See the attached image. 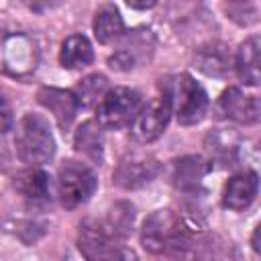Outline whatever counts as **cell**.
<instances>
[{"label":"cell","instance_id":"cell-1","mask_svg":"<svg viewBox=\"0 0 261 261\" xmlns=\"http://www.w3.org/2000/svg\"><path fill=\"white\" fill-rule=\"evenodd\" d=\"M141 243L153 255H177L190 247L192 237L173 210H155L141 226Z\"/></svg>","mask_w":261,"mask_h":261},{"label":"cell","instance_id":"cell-2","mask_svg":"<svg viewBox=\"0 0 261 261\" xmlns=\"http://www.w3.org/2000/svg\"><path fill=\"white\" fill-rule=\"evenodd\" d=\"M163 98L171 106V114L177 116L179 124H196L204 118L208 110V96L204 88L188 73H177L167 77L163 84Z\"/></svg>","mask_w":261,"mask_h":261},{"label":"cell","instance_id":"cell-3","mask_svg":"<svg viewBox=\"0 0 261 261\" xmlns=\"http://www.w3.org/2000/svg\"><path fill=\"white\" fill-rule=\"evenodd\" d=\"M14 145L20 161L29 165H41L53 159L55 155V139L51 135L49 122L39 114H24L16 124Z\"/></svg>","mask_w":261,"mask_h":261},{"label":"cell","instance_id":"cell-4","mask_svg":"<svg viewBox=\"0 0 261 261\" xmlns=\"http://www.w3.org/2000/svg\"><path fill=\"white\" fill-rule=\"evenodd\" d=\"M77 247L86 261H120L124 247L122 237L106 222L86 218L77 230Z\"/></svg>","mask_w":261,"mask_h":261},{"label":"cell","instance_id":"cell-5","mask_svg":"<svg viewBox=\"0 0 261 261\" xmlns=\"http://www.w3.org/2000/svg\"><path fill=\"white\" fill-rule=\"evenodd\" d=\"M39 49L27 33H0V73L24 77L37 69Z\"/></svg>","mask_w":261,"mask_h":261},{"label":"cell","instance_id":"cell-6","mask_svg":"<svg viewBox=\"0 0 261 261\" xmlns=\"http://www.w3.org/2000/svg\"><path fill=\"white\" fill-rule=\"evenodd\" d=\"M96 173L90 165L67 159L57 171V192L65 208H77L86 204L96 192Z\"/></svg>","mask_w":261,"mask_h":261},{"label":"cell","instance_id":"cell-7","mask_svg":"<svg viewBox=\"0 0 261 261\" xmlns=\"http://www.w3.org/2000/svg\"><path fill=\"white\" fill-rule=\"evenodd\" d=\"M141 108H143V104H141L139 92H135L130 88H122V86L112 88L98 102L96 122L102 128L118 130V128L130 126Z\"/></svg>","mask_w":261,"mask_h":261},{"label":"cell","instance_id":"cell-8","mask_svg":"<svg viewBox=\"0 0 261 261\" xmlns=\"http://www.w3.org/2000/svg\"><path fill=\"white\" fill-rule=\"evenodd\" d=\"M159 161L147 153H128L114 169V184L122 190H139L159 175Z\"/></svg>","mask_w":261,"mask_h":261},{"label":"cell","instance_id":"cell-9","mask_svg":"<svg viewBox=\"0 0 261 261\" xmlns=\"http://www.w3.org/2000/svg\"><path fill=\"white\" fill-rule=\"evenodd\" d=\"M169 118H171V106L167 98L163 96L153 98L147 106L139 110L137 118L130 124V135L139 143H153L163 135Z\"/></svg>","mask_w":261,"mask_h":261},{"label":"cell","instance_id":"cell-10","mask_svg":"<svg viewBox=\"0 0 261 261\" xmlns=\"http://www.w3.org/2000/svg\"><path fill=\"white\" fill-rule=\"evenodd\" d=\"M218 112L241 124H253L259 120V102L255 96L245 94L241 88H228L218 98Z\"/></svg>","mask_w":261,"mask_h":261},{"label":"cell","instance_id":"cell-11","mask_svg":"<svg viewBox=\"0 0 261 261\" xmlns=\"http://www.w3.org/2000/svg\"><path fill=\"white\" fill-rule=\"evenodd\" d=\"M37 100H39L41 106H45L53 114V118L57 120V124L63 130L69 128V124L73 122V118L77 114V108H80L73 92L61 90V88H49V86H45V88H41L37 92Z\"/></svg>","mask_w":261,"mask_h":261},{"label":"cell","instance_id":"cell-12","mask_svg":"<svg viewBox=\"0 0 261 261\" xmlns=\"http://www.w3.org/2000/svg\"><path fill=\"white\" fill-rule=\"evenodd\" d=\"M259 190V177L255 171H245V173H237L232 175L222 192V206L226 210H234L241 212L245 208H249L257 196Z\"/></svg>","mask_w":261,"mask_h":261},{"label":"cell","instance_id":"cell-13","mask_svg":"<svg viewBox=\"0 0 261 261\" xmlns=\"http://www.w3.org/2000/svg\"><path fill=\"white\" fill-rule=\"evenodd\" d=\"M212 169V165L200 157V155H186V157H179L171 163V184L181 190V192H194L202 179L206 177V173Z\"/></svg>","mask_w":261,"mask_h":261},{"label":"cell","instance_id":"cell-14","mask_svg":"<svg viewBox=\"0 0 261 261\" xmlns=\"http://www.w3.org/2000/svg\"><path fill=\"white\" fill-rule=\"evenodd\" d=\"M194 63L202 73L212 75V77H222L232 67L230 51L222 43H208V45L198 47L194 55Z\"/></svg>","mask_w":261,"mask_h":261},{"label":"cell","instance_id":"cell-15","mask_svg":"<svg viewBox=\"0 0 261 261\" xmlns=\"http://www.w3.org/2000/svg\"><path fill=\"white\" fill-rule=\"evenodd\" d=\"M234 243L218 232H206L198 239L194 249V261H239Z\"/></svg>","mask_w":261,"mask_h":261},{"label":"cell","instance_id":"cell-16","mask_svg":"<svg viewBox=\"0 0 261 261\" xmlns=\"http://www.w3.org/2000/svg\"><path fill=\"white\" fill-rule=\"evenodd\" d=\"M73 147L94 163L104 159V130L96 120H86L73 135Z\"/></svg>","mask_w":261,"mask_h":261},{"label":"cell","instance_id":"cell-17","mask_svg":"<svg viewBox=\"0 0 261 261\" xmlns=\"http://www.w3.org/2000/svg\"><path fill=\"white\" fill-rule=\"evenodd\" d=\"M237 73L243 84L247 86H257L261 77V67H259V37H249L241 43L234 59Z\"/></svg>","mask_w":261,"mask_h":261},{"label":"cell","instance_id":"cell-18","mask_svg":"<svg viewBox=\"0 0 261 261\" xmlns=\"http://www.w3.org/2000/svg\"><path fill=\"white\" fill-rule=\"evenodd\" d=\"M12 188L18 194H22L27 200L43 202L49 196V175L43 169L31 167L12 177Z\"/></svg>","mask_w":261,"mask_h":261},{"label":"cell","instance_id":"cell-19","mask_svg":"<svg viewBox=\"0 0 261 261\" xmlns=\"http://www.w3.org/2000/svg\"><path fill=\"white\" fill-rule=\"evenodd\" d=\"M122 33H124V22L118 8L112 4H104L94 16V35L98 43L102 45L114 43L116 39L122 37Z\"/></svg>","mask_w":261,"mask_h":261},{"label":"cell","instance_id":"cell-20","mask_svg":"<svg viewBox=\"0 0 261 261\" xmlns=\"http://www.w3.org/2000/svg\"><path fill=\"white\" fill-rule=\"evenodd\" d=\"M94 59V51L90 41L84 35H71L63 41L61 45V53H59V61L65 69H80L90 65Z\"/></svg>","mask_w":261,"mask_h":261},{"label":"cell","instance_id":"cell-21","mask_svg":"<svg viewBox=\"0 0 261 261\" xmlns=\"http://www.w3.org/2000/svg\"><path fill=\"white\" fill-rule=\"evenodd\" d=\"M108 92V82L102 73H92V75H86L73 90V96L77 100V106L82 108H90L94 104H98L104 94Z\"/></svg>","mask_w":261,"mask_h":261},{"label":"cell","instance_id":"cell-22","mask_svg":"<svg viewBox=\"0 0 261 261\" xmlns=\"http://www.w3.org/2000/svg\"><path fill=\"white\" fill-rule=\"evenodd\" d=\"M237 147H239L237 137L232 133L216 128V130L208 133V137H206V149L218 161H230L232 155L237 153Z\"/></svg>","mask_w":261,"mask_h":261},{"label":"cell","instance_id":"cell-23","mask_svg":"<svg viewBox=\"0 0 261 261\" xmlns=\"http://www.w3.org/2000/svg\"><path fill=\"white\" fill-rule=\"evenodd\" d=\"M133 218H135V214H133V206L130 204H126V202H118V204H114V208L108 212V218H106V222L124 239L126 234H128V230H130V226H133Z\"/></svg>","mask_w":261,"mask_h":261},{"label":"cell","instance_id":"cell-24","mask_svg":"<svg viewBox=\"0 0 261 261\" xmlns=\"http://www.w3.org/2000/svg\"><path fill=\"white\" fill-rule=\"evenodd\" d=\"M226 12L230 14V18L239 24H253L257 20V6L251 4V2H232V4H226L224 6Z\"/></svg>","mask_w":261,"mask_h":261},{"label":"cell","instance_id":"cell-25","mask_svg":"<svg viewBox=\"0 0 261 261\" xmlns=\"http://www.w3.org/2000/svg\"><path fill=\"white\" fill-rule=\"evenodd\" d=\"M14 124V116H12V108L8 104V100L4 98V94L0 92V133H8Z\"/></svg>","mask_w":261,"mask_h":261},{"label":"cell","instance_id":"cell-26","mask_svg":"<svg viewBox=\"0 0 261 261\" xmlns=\"http://www.w3.org/2000/svg\"><path fill=\"white\" fill-rule=\"evenodd\" d=\"M128 6H130V8H151V6H155V2H141V4L128 2Z\"/></svg>","mask_w":261,"mask_h":261},{"label":"cell","instance_id":"cell-27","mask_svg":"<svg viewBox=\"0 0 261 261\" xmlns=\"http://www.w3.org/2000/svg\"><path fill=\"white\" fill-rule=\"evenodd\" d=\"M120 261H137V257H135V253H133V251H124Z\"/></svg>","mask_w":261,"mask_h":261}]
</instances>
